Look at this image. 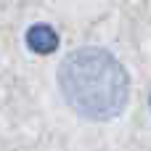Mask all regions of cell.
<instances>
[{
    "instance_id": "1",
    "label": "cell",
    "mask_w": 151,
    "mask_h": 151,
    "mask_svg": "<svg viewBox=\"0 0 151 151\" xmlns=\"http://www.w3.org/2000/svg\"><path fill=\"white\" fill-rule=\"evenodd\" d=\"M58 90L80 117L90 122H109L122 114L130 96L127 69L106 48L72 50L58 64Z\"/></svg>"
},
{
    "instance_id": "2",
    "label": "cell",
    "mask_w": 151,
    "mask_h": 151,
    "mask_svg": "<svg viewBox=\"0 0 151 151\" xmlns=\"http://www.w3.org/2000/svg\"><path fill=\"white\" fill-rule=\"evenodd\" d=\"M27 45H29V50H35L40 56H48L58 48V35L50 24H35L27 32Z\"/></svg>"
},
{
    "instance_id": "3",
    "label": "cell",
    "mask_w": 151,
    "mask_h": 151,
    "mask_svg": "<svg viewBox=\"0 0 151 151\" xmlns=\"http://www.w3.org/2000/svg\"><path fill=\"white\" fill-rule=\"evenodd\" d=\"M149 104H151V98H149Z\"/></svg>"
}]
</instances>
